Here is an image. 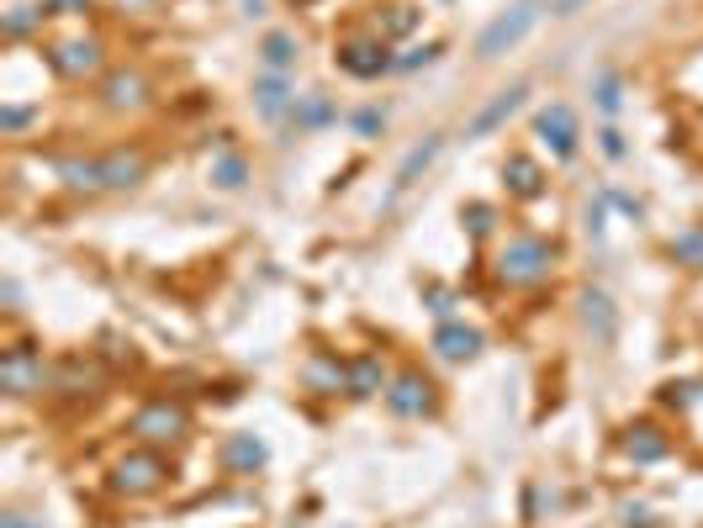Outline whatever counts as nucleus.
<instances>
[{
	"instance_id": "obj_13",
	"label": "nucleus",
	"mask_w": 703,
	"mask_h": 528,
	"mask_svg": "<svg viewBox=\"0 0 703 528\" xmlns=\"http://www.w3.org/2000/svg\"><path fill=\"white\" fill-rule=\"evenodd\" d=\"M666 449H672V444H666V439H661V428H651V423H640V428H629V433H624V455L635 460V465L666 460Z\"/></svg>"
},
{
	"instance_id": "obj_21",
	"label": "nucleus",
	"mask_w": 703,
	"mask_h": 528,
	"mask_svg": "<svg viewBox=\"0 0 703 528\" xmlns=\"http://www.w3.org/2000/svg\"><path fill=\"white\" fill-rule=\"evenodd\" d=\"M349 391H355V396L381 391V360H376V354H365V360L349 365Z\"/></svg>"
},
{
	"instance_id": "obj_32",
	"label": "nucleus",
	"mask_w": 703,
	"mask_h": 528,
	"mask_svg": "<svg viewBox=\"0 0 703 528\" xmlns=\"http://www.w3.org/2000/svg\"><path fill=\"white\" fill-rule=\"evenodd\" d=\"M603 148H608V154L619 159V154H624V138H619V132H603Z\"/></svg>"
},
{
	"instance_id": "obj_3",
	"label": "nucleus",
	"mask_w": 703,
	"mask_h": 528,
	"mask_svg": "<svg viewBox=\"0 0 703 528\" xmlns=\"http://www.w3.org/2000/svg\"><path fill=\"white\" fill-rule=\"evenodd\" d=\"M164 476H170V465H164L154 449H138V455H122L117 470H111V492L122 497H154Z\"/></svg>"
},
{
	"instance_id": "obj_22",
	"label": "nucleus",
	"mask_w": 703,
	"mask_h": 528,
	"mask_svg": "<svg viewBox=\"0 0 703 528\" xmlns=\"http://www.w3.org/2000/svg\"><path fill=\"white\" fill-rule=\"evenodd\" d=\"M672 259L688 264V270H703V222H698V228H688L682 238H672Z\"/></svg>"
},
{
	"instance_id": "obj_9",
	"label": "nucleus",
	"mask_w": 703,
	"mask_h": 528,
	"mask_svg": "<svg viewBox=\"0 0 703 528\" xmlns=\"http://www.w3.org/2000/svg\"><path fill=\"white\" fill-rule=\"evenodd\" d=\"M143 169H148V159L138 148H111V154H101V185L106 191H133L143 180Z\"/></svg>"
},
{
	"instance_id": "obj_10",
	"label": "nucleus",
	"mask_w": 703,
	"mask_h": 528,
	"mask_svg": "<svg viewBox=\"0 0 703 528\" xmlns=\"http://www.w3.org/2000/svg\"><path fill=\"white\" fill-rule=\"evenodd\" d=\"M540 138L555 148V159L577 154V117H571V106H545L540 111Z\"/></svg>"
},
{
	"instance_id": "obj_15",
	"label": "nucleus",
	"mask_w": 703,
	"mask_h": 528,
	"mask_svg": "<svg viewBox=\"0 0 703 528\" xmlns=\"http://www.w3.org/2000/svg\"><path fill=\"white\" fill-rule=\"evenodd\" d=\"M254 101H259V111H265L270 122H281L286 111H296V96H291V85L281 80V74H265V80L254 85Z\"/></svg>"
},
{
	"instance_id": "obj_1",
	"label": "nucleus",
	"mask_w": 703,
	"mask_h": 528,
	"mask_svg": "<svg viewBox=\"0 0 703 528\" xmlns=\"http://www.w3.org/2000/svg\"><path fill=\"white\" fill-rule=\"evenodd\" d=\"M550 264H555V249L545 238L518 233L497 249V280H503V286H540L550 275Z\"/></svg>"
},
{
	"instance_id": "obj_7",
	"label": "nucleus",
	"mask_w": 703,
	"mask_h": 528,
	"mask_svg": "<svg viewBox=\"0 0 703 528\" xmlns=\"http://www.w3.org/2000/svg\"><path fill=\"white\" fill-rule=\"evenodd\" d=\"M524 96H529V85H508V90H497V96H492V101L471 117L466 138H487V132H497V127H503L518 106H524Z\"/></svg>"
},
{
	"instance_id": "obj_34",
	"label": "nucleus",
	"mask_w": 703,
	"mask_h": 528,
	"mask_svg": "<svg viewBox=\"0 0 703 528\" xmlns=\"http://www.w3.org/2000/svg\"><path fill=\"white\" fill-rule=\"evenodd\" d=\"M6 528H32V523H27V518H16V513H11V518H6Z\"/></svg>"
},
{
	"instance_id": "obj_29",
	"label": "nucleus",
	"mask_w": 703,
	"mask_h": 528,
	"mask_svg": "<svg viewBox=\"0 0 703 528\" xmlns=\"http://www.w3.org/2000/svg\"><path fill=\"white\" fill-rule=\"evenodd\" d=\"M434 53H439V48H413V53H407V59H397V69H418V64H429Z\"/></svg>"
},
{
	"instance_id": "obj_18",
	"label": "nucleus",
	"mask_w": 703,
	"mask_h": 528,
	"mask_svg": "<svg viewBox=\"0 0 703 528\" xmlns=\"http://www.w3.org/2000/svg\"><path fill=\"white\" fill-rule=\"evenodd\" d=\"M59 175H64L69 191H106L101 185V159H64Z\"/></svg>"
},
{
	"instance_id": "obj_11",
	"label": "nucleus",
	"mask_w": 703,
	"mask_h": 528,
	"mask_svg": "<svg viewBox=\"0 0 703 528\" xmlns=\"http://www.w3.org/2000/svg\"><path fill=\"white\" fill-rule=\"evenodd\" d=\"M339 64H344L349 74H360V80H370V74H381V69H392L386 48H381V43H370V37H355V43H344Z\"/></svg>"
},
{
	"instance_id": "obj_17",
	"label": "nucleus",
	"mask_w": 703,
	"mask_h": 528,
	"mask_svg": "<svg viewBox=\"0 0 703 528\" xmlns=\"http://www.w3.org/2000/svg\"><path fill=\"white\" fill-rule=\"evenodd\" d=\"M503 175H508V185H513V196H540V191H545L540 164H534V159H524V154H513Z\"/></svg>"
},
{
	"instance_id": "obj_6",
	"label": "nucleus",
	"mask_w": 703,
	"mask_h": 528,
	"mask_svg": "<svg viewBox=\"0 0 703 528\" xmlns=\"http://www.w3.org/2000/svg\"><path fill=\"white\" fill-rule=\"evenodd\" d=\"M386 407L397 412V418H423V412H434V386L423 381L418 370H402L392 391H386Z\"/></svg>"
},
{
	"instance_id": "obj_14",
	"label": "nucleus",
	"mask_w": 703,
	"mask_h": 528,
	"mask_svg": "<svg viewBox=\"0 0 703 528\" xmlns=\"http://www.w3.org/2000/svg\"><path fill=\"white\" fill-rule=\"evenodd\" d=\"M143 96H148V80L133 74V69H122V74L106 80V106L111 111H133V106H143Z\"/></svg>"
},
{
	"instance_id": "obj_2",
	"label": "nucleus",
	"mask_w": 703,
	"mask_h": 528,
	"mask_svg": "<svg viewBox=\"0 0 703 528\" xmlns=\"http://www.w3.org/2000/svg\"><path fill=\"white\" fill-rule=\"evenodd\" d=\"M540 11H545L540 0H518L513 11H503V16H497V22H492L487 32L476 37V53H481V59H503L508 48H518V43H524V37L534 32V22H540Z\"/></svg>"
},
{
	"instance_id": "obj_25",
	"label": "nucleus",
	"mask_w": 703,
	"mask_h": 528,
	"mask_svg": "<svg viewBox=\"0 0 703 528\" xmlns=\"http://www.w3.org/2000/svg\"><path fill=\"white\" fill-rule=\"evenodd\" d=\"M244 175H249L244 159H217V164H212V180L222 185V191H238V185H244Z\"/></svg>"
},
{
	"instance_id": "obj_19",
	"label": "nucleus",
	"mask_w": 703,
	"mask_h": 528,
	"mask_svg": "<svg viewBox=\"0 0 703 528\" xmlns=\"http://www.w3.org/2000/svg\"><path fill=\"white\" fill-rule=\"evenodd\" d=\"M222 460H228L233 470H259V465H265V444H259L254 433H238V439L222 449Z\"/></svg>"
},
{
	"instance_id": "obj_8",
	"label": "nucleus",
	"mask_w": 703,
	"mask_h": 528,
	"mask_svg": "<svg viewBox=\"0 0 703 528\" xmlns=\"http://www.w3.org/2000/svg\"><path fill=\"white\" fill-rule=\"evenodd\" d=\"M53 69L69 74V80H85V74L101 69V43L96 37H69V43L53 48Z\"/></svg>"
},
{
	"instance_id": "obj_26",
	"label": "nucleus",
	"mask_w": 703,
	"mask_h": 528,
	"mask_svg": "<svg viewBox=\"0 0 703 528\" xmlns=\"http://www.w3.org/2000/svg\"><path fill=\"white\" fill-rule=\"evenodd\" d=\"M466 222H471V233H476V238H487V233H492V206H481V201L466 206Z\"/></svg>"
},
{
	"instance_id": "obj_27",
	"label": "nucleus",
	"mask_w": 703,
	"mask_h": 528,
	"mask_svg": "<svg viewBox=\"0 0 703 528\" xmlns=\"http://www.w3.org/2000/svg\"><path fill=\"white\" fill-rule=\"evenodd\" d=\"M32 22H37V11H27V6H16V11L6 16V32H11V37H22V32H32Z\"/></svg>"
},
{
	"instance_id": "obj_33",
	"label": "nucleus",
	"mask_w": 703,
	"mask_h": 528,
	"mask_svg": "<svg viewBox=\"0 0 703 528\" xmlns=\"http://www.w3.org/2000/svg\"><path fill=\"white\" fill-rule=\"evenodd\" d=\"M577 6H582V0H550V11H555V16H571Z\"/></svg>"
},
{
	"instance_id": "obj_23",
	"label": "nucleus",
	"mask_w": 703,
	"mask_h": 528,
	"mask_svg": "<svg viewBox=\"0 0 703 528\" xmlns=\"http://www.w3.org/2000/svg\"><path fill=\"white\" fill-rule=\"evenodd\" d=\"M434 154H439V138H423V143L413 148V154L402 159V169H397V185H413V180H418V169L429 164Z\"/></svg>"
},
{
	"instance_id": "obj_20",
	"label": "nucleus",
	"mask_w": 703,
	"mask_h": 528,
	"mask_svg": "<svg viewBox=\"0 0 703 528\" xmlns=\"http://www.w3.org/2000/svg\"><path fill=\"white\" fill-rule=\"evenodd\" d=\"M259 53H265L270 74H281V69H291V64H296V37H291V32H270Z\"/></svg>"
},
{
	"instance_id": "obj_30",
	"label": "nucleus",
	"mask_w": 703,
	"mask_h": 528,
	"mask_svg": "<svg viewBox=\"0 0 703 528\" xmlns=\"http://www.w3.org/2000/svg\"><path fill=\"white\" fill-rule=\"evenodd\" d=\"M407 27H413V11H407V6H397V16H392V32H407Z\"/></svg>"
},
{
	"instance_id": "obj_24",
	"label": "nucleus",
	"mask_w": 703,
	"mask_h": 528,
	"mask_svg": "<svg viewBox=\"0 0 703 528\" xmlns=\"http://www.w3.org/2000/svg\"><path fill=\"white\" fill-rule=\"evenodd\" d=\"M592 96H598L603 111H619V101H624V96H619V74H614V69H598V80H592Z\"/></svg>"
},
{
	"instance_id": "obj_16",
	"label": "nucleus",
	"mask_w": 703,
	"mask_h": 528,
	"mask_svg": "<svg viewBox=\"0 0 703 528\" xmlns=\"http://www.w3.org/2000/svg\"><path fill=\"white\" fill-rule=\"evenodd\" d=\"M434 349H439V360H471V354L481 349V333H476V328H460V323H450V328H439Z\"/></svg>"
},
{
	"instance_id": "obj_28",
	"label": "nucleus",
	"mask_w": 703,
	"mask_h": 528,
	"mask_svg": "<svg viewBox=\"0 0 703 528\" xmlns=\"http://www.w3.org/2000/svg\"><path fill=\"white\" fill-rule=\"evenodd\" d=\"M296 122H307V127H312V122H328V101H323V96H312L302 111H296Z\"/></svg>"
},
{
	"instance_id": "obj_4",
	"label": "nucleus",
	"mask_w": 703,
	"mask_h": 528,
	"mask_svg": "<svg viewBox=\"0 0 703 528\" xmlns=\"http://www.w3.org/2000/svg\"><path fill=\"white\" fill-rule=\"evenodd\" d=\"M185 428H191V418H185L180 402H148L133 412V433L143 444H175Z\"/></svg>"
},
{
	"instance_id": "obj_12",
	"label": "nucleus",
	"mask_w": 703,
	"mask_h": 528,
	"mask_svg": "<svg viewBox=\"0 0 703 528\" xmlns=\"http://www.w3.org/2000/svg\"><path fill=\"white\" fill-rule=\"evenodd\" d=\"M582 323H587V333L598 338V344H614V333H619L614 301H608L603 291H587V296H582Z\"/></svg>"
},
{
	"instance_id": "obj_31",
	"label": "nucleus",
	"mask_w": 703,
	"mask_h": 528,
	"mask_svg": "<svg viewBox=\"0 0 703 528\" xmlns=\"http://www.w3.org/2000/svg\"><path fill=\"white\" fill-rule=\"evenodd\" d=\"M0 122H6V127H22V122H27V111H22V106H11V111H0Z\"/></svg>"
},
{
	"instance_id": "obj_5",
	"label": "nucleus",
	"mask_w": 703,
	"mask_h": 528,
	"mask_svg": "<svg viewBox=\"0 0 703 528\" xmlns=\"http://www.w3.org/2000/svg\"><path fill=\"white\" fill-rule=\"evenodd\" d=\"M0 391H11V396L43 391V354L27 349V344H16V349L0 354Z\"/></svg>"
}]
</instances>
